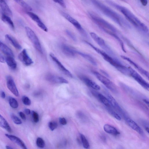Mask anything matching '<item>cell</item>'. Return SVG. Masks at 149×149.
I'll use <instances>...</instances> for the list:
<instances>
[{"label": "cell", "mask_w": 149, "mask_h": 149, "mask_svg": "<svg viewBox=\"0 0 149 149\" xmlns=\"http://www.w3.org/2000/svg\"><path fill=\"white\" fill-rule=\"evenodd\" d=\"M105 1L108 4L120 11L130 22L139 30L145 33L148 32L147 27L128 10L116 3L111 0H105Z\"/></svg>", "instance_id": "1"}, {"label": "cell", "mask_w": 149, "mask_h": 149, "mask_svg": "<svg viewBox=\"0 0 149 149\" xmlns=\"http://www.w3.org/2000/svg\"><path fill=\"white\" fill-rule=\"evenodd\" d=\"M85 42L98 54L101 55L106 61L114 67L119 71L125 75H128V67L122 64L117 58H115L111 57L105 51L95 47L90 43L87 41H85Z\"/></svg>", "instance_id": "2"}, {"label": "cell", "mask_w": 149, "mask_h": 149, "mask_svg": "<svg viewBox=\"0 0 149 149\" xmlns=\"http://www.w3.org/2000/svg\"><path fill=\"white\" fill-rule=\"evenodd\" d=\"M92 4L103 14L121 26L126 24L125 21L118 14L99 1L98 0H90Z\"/></svg>", "instance_id": "3"}, {"label": "cell", "mask_w": 149, "mask_h": 149, "mask_svg": "<svg viewBox=\"0 0 149 149\" xmlns=\"http://www.w3.org/2000/svg\"><path fill=\"white\" fill-rule=\"evenodd\" d=\"M89 15L95 23L105 32L113 36L117 40L119 38L116 34L117 31L114 26L93 13H89Z\"/></svg>", "instance_id": "4"}, {"label": "cell", "mask_w": 149, "mask_h": 149, "mask_svg": "<svg viewBox=\"0 0 149 149\" xmlns=\"http://www.w3.org/2000/svg\"><path fill=\"white\" fill-rule=\"evenodd\" d=\"M93 73L96 78L108 89L114 93L117 92L118 89L116 85L108 78L97 71L93 72Z\"/></svg>", "instance_id": "5"}, {"label": "cell", "mask_w": 149, "mask_h": 149, "mask_svg": "<svg viewBox=\"0 0 149 149\" xmlns=\"http://www.w3.org/2000/svg\"><path fill=\"white\" fill-rule=\"evenodd\" d=\"M90 34L94 41L104 49L106 53L111 57L114 58H115L114 53L111 49L107 44L105 41L102 38L99 36L94 32H90Z\"/></svg>", "instance_id": "6"}, {"label": "cell", "mask_w": 149, "mask_h": 149, "mask_svg": "<svg viewBox=\"0 0 149 149\" xmlns=\"http://www.w3.org/2000/svg\"><path fill=\"white\" fill-rule=\"evenodd\" d=\"M25 30L28 38L37 51L40 53L42 54V49L40 42L34 32L30 28L27 27H25Z\"/></svg>", "instance_id": "7"}, {"label": "cell", "mask_w": 149, "mask_h": 149, "mask_svg": "<svg viewBox=\"0 0 149 149\" xmlns=\"http://www.w3.org/2000/svg\"><path fill=\"white\" fill-rule=\"evenodd\" d=\"M130 75L144 88L149 90V84L136 71L129 67Z\"/></svg>", "instance_id": "8"}, {"label": "cell", "mask_w": 149, "mask_h": 149, "mask_svg": "<svg viewBox=\"0 0 149 149\" xmlns=\"http://www.w3.org/2000/svg\"><path fill=\"white\" fill-rule=\"evenodd\" d=\"M61 14L63 17L72 24L82 34L86 35V34L85 31L80 23L77 20L69 14L65 12H62Z\"/></svg>", "instance_id": "9"}, {"label": "cell", "mask_w": 149, "mask_h": 149, "mask_svg": "<svg viewBox=\"0 0 149 149\" xmlns=\"http://www.w3.org/2000/svg\"><path fill=\"white\" fill-rule=\"evenodd\" d=\"M49 55L54 62L63 73L70 78L73 77L71 73L65 67L54 54L51 53Z\"/></svg>", "instance_id": "10"}, {"label": "cell", "mask_w": 149, "mask_h": 149, "mask_svg": "<svg viewBox=\"0 0 149 149\" xmlns=\"http://www.w3.org/2000/svg\"><path fill=\"white\" fill-rule=\"evenodd\" d=\"M6 80L7 87L9 90L15 96H19V92L12 77L10 76H8Z\"/></svg>", "instance_id": "11"}, {"label": "cell", "mask_w": 149, "mask_h": 149, "mask_svg": "<svg viewBox=\"0 0 149 149\" xmlns=\"http://www.w3.org/2000/svg\"><path fill=\"white\" fill-rule=\"evenodd\" d=\"M121 57L123 59L128 62L130 64L136 69L141 73L148 79L149 73L147 71L139 66L129 58L124 56H121Z\"/></svg>", "instance_id": "12"}, {"label": "cell", "mask_w": 149, "mask_h": 149, "mask_svg": "<svg viewBox=\"0 0 149 149\" xmlns=\"http://www.w3.org/2000/svg\"><path fill=\"white\" fill-rule=\"evenodd\" d=\"M19 60L26 66H30L33 63V62L28 55L26 49H24L19 55Z\"/></svg>", "instance_id": "13"}, {"label": "cell", "mask_w": 149, "mask_h": 149, "mask_svg": "<svg viewBox=\"0 0 149 149\" xmlns=\"http://www.w3.org/2000/svg\"><path fill=\"white\" fill-rule=\"evenodd\" d=\"M46 80L50 82L56 83H68V81L63 78L51 74H49L45 76Z\"/></svg>", "instance_id": "14"}, {"label": "cell", "mask_w": 149, "mask_h": 149, "mask_svg": "<svg viewBox=\"0 0 149 149\" xmlns=\"http://www.w3.org/2000/svg\"><path fill=\"white\" fill-rule=\"evenodd\" d=\"M27 14L34 21L37 23L38 26L41 29L45 32H47V27L37 15L31 12H27Z\"/></svg>", "instance_id": "15"}, {"label": "cell", "mask_w": 149, "mask_h": 149, "mask_svg": "<svg viewBox=\"0 0 149 149\" xmlns=\"http://www.w3.org/2000/svg\"><path fill=\"white\" fill-rule=\"evenodd\" d=\"M80 78L81 80L88 87L96 90H99L101 89V87L94 81L84 76H80Z\"/></svg>", "instance_id": "16"}, {"label": "cell", "mask_w": 149, "mask_h": 149, "mask_svg": "<svg viewBox=\"0 0 149 149\" xmlns=\"http://www.w3.org/2000/svg\"><path fill=\"white\" fill-rule=\"evenodd\" d=\"M126 121L128 125L133 130L141 135H144V133L141 128L134 121L128 118H126Z\"/></svg>", "instance_id": "17"}, {"label": "cell", "mask_w": 149, "mask_h": 149, "mask_svg": "<svg viewBox=\"0 0 149 149\" xmlns=\"http://www.w3.org/2000/svg\"><path fill=\"white\" fill-rule=\"evenodd\" d=\"M61 49L63 53L66 56L70 57H74L76 54V51L66 44L62 45Z\"/></svg>", "instance_id": "18"}, {"label": "cell", "mask_w": 149, "mask_h": 149, "mask_svg": "<svg viewBox=\"0 0 149 149\" xmlns=\"http://www.w3.org/2000/svg\"><path fill=\"white\" fill-rule=\"evenodd\" d=\"M5 136L19 146L22 148L23 149H27L26 146L23 141L18 137L8 134H6Z\"/></svg>", "instance_id": "19"}, {"label": "cell", "mask_w": 149, "mask_h": 149, "mask_svg": "<svg viewBox=\"0 0 149 149\" xmlns=\"http://www.w3.org/2000/svg\"><path fill=\"white\" fill-rule=\"evenodd\" d=\"M0 50L8 56L14 57V54L11 49L1 41H0Z\"/></svg>", "instance_id": "20"}, {"label": "cell", "mask_w": 149, "mask_h": 149, "mask_svg": "<svg viewBox=\"0 0 149 149\" xmlns=\"http://www.w3.org/2000/svg\"><path fill=\"white\" fill-rule=\"evenodd\" d=\"M106 96L111 106L120 112H122V109L120 106L115 98L110 94L107 93Z\"/></svg>", "instance_id": "21"}, {"label": "cell", "mask_w": 149, "mask_h": 149, "mask_svg": "<svg viewBox=\"0 0 149 149\" xmlns=\"http://www.w3.org/2000/svg\"><path fill=\"white\" fill-rule=\"evenodd\" d=\"M104 129L107 133L114 136H117L120 134L116 128L109 124H105L104 126Z\"/></svg>", "instance_id": "22"}, {"label": "cell", "mask_w": 149, "mask_h": 149, "mask_svg": "<svg viewBox=\"0 0 149 149\" xmlns=\"http://www.w3.org/2000/svg\"><path fill=\"white\" fill-rule=\"evenodd\" d=\"M0 7L5 14L10 17L12 16V12L6 2L5 0H0Z\"/></svg>", "instance_id": "23"}, {"label": "cell", "mask_w": 149, "mask_h": 149, "mask_svg": "<svg viewBox=\"0 0 149 149\" xmlns=\"http://www.w3.org/2000/svg\"><path fill=\"white\" fill-rule=\"evenodd\" d=\"M6 39L16 48L18 49H22V47L18 42L12 36L7 34L5 36Z\"/></svg>", "instance_id": "24"}, {"label": "cell", "mask_w": 149, "mask_h": 149, "mask_svg": "<svg viewBox=\"0 0 149 149\" xmlns=\"http://www.w3.org/2000/svg\"><path fill=\"white\" fill-rule=\"evenodd\" d=\"M0 126L5 129L9 133H11L12 130L9 124L1 114H0Z\"/></svg>", "instance_id": "25"}, {"label": "cell", "mask_w": 149, "mask_h": 149, "mask_svg": "<svg viewBox=\"0 0 149 149\" xmlns=\"http://www.w3.org/2000/svg\"><path fill=\"white\" fill-rule=\"evenodd\" d=\"M76 54L79 55L94 66H97V64L96 61L91 56L87 54L78 51H76Z\"/></svg>", "instance_id": "26"}, {"label": "cell", "mask_w": 149, "mask_h": 149, "mask_svg": "<svg viewBox=\"0 0 149 149\" xmlns=\"http://www.w3.org/2000/svg\"><path fill=\"white\" fill-rule=\"evenodd\" d=\"M5 62L12 70H15L17 68V63L13 57L8 56L5 59Z\"/></svg>", "instance_id": "27"}, {"label": "cell", "mask_w": 149, "mask_h": 149, "mask_svg": "<svg viewBox=\"0 0 149 149\" xmlns=\"http://www.w3.org/2000/svg\"><path fill=\"white\" fill-rule=\"evenodd\" d=\"M2 21L5 23L8 24L13 30L15 28L13 22L10 18V17L3 14L2 16Z\"/></svg>", "instance_id": "28"}, {"label": "cell", "mask_w": 149, "mask_h": 149, "mask_svg": "<svg viewBox=\"0 0 149 149\" xmlns=\"http://www.w3.org/2000/svg\"><path fill=\"white\" fill-rule=\"evenodd\" d=\"M14 1L27 12H31L32 11V9L31 7L23 0H14Z\"/></svg>", "instance_id": "29"}, {"label": "cell", "mask_w": 149, "mask_h": 149, "mask_svg": "<svg viewBox=\"0 0 149 149\" xmlns=\"http://www.w3.org/2000/svg\"><path fill=\"white\" fill-rule=\"evenodd\" d=\"M98 97L99 100L104 105L108 107H110L111 105L107 98L101 93L98 94Z\"/></svg>", "instance_id": "30"}, {"label": "cell", "mask_w": 149, "mask_h": 149, "mask_svg": "<svg viewBox=\"0 0 149 149\" xmlns=\"http://www.w3.org/2000/svg\"><path fill=\"white\" fill-rule=\"evenodd\" d=\"M9 102L10 106L12 108L16 109L18 107V103L14 98L10 97L9 98Z\"/></svg>", "instance_id": "31"}, {"label": "cell", "mask_w": 149, "mask_h": 149, "mask_svg": "<svg viewBox=\"0 0 149 149\" xmlns=\"http://www.w3.org/2000/svg\"><path fill=\"white\" fill-rule=\"evenodd\" d=\"M80 136L84 147L86 149L89 148L90 147L89 144L85 137L82 134H80Z\"/></svg>", "instance_id": "32"}, {"label": "cell", "mask_w": 149, "mask_h": 149, "mask_svg": "<svg viewBox=\"0 0 149 149\" xmlns=\"http://www.w3.org/2000/svg\"><path fill=\"white\" fill-rule=\"evenodd\" d=\"M11 117L13 122L17 125L21 124L22 123L21 120L17 116L14 114L11 115Z\"/></svg>", "instance_id": "33"}, {"label": "cell", "mask_w": 149, "mask_h": 149, "mask_svg": "<svg viewBox=\"0 0 149 149\" xmlns=\"http://www.w3.org/2000/svg\"><path fill=\"white\" fill-rule=\"evenodd\" d=\"M36 144L38 147L40 148L44 147L45 143L44 140L41 138L38 137L36 140Z\"/></svg>", "instance_id": "34"}, {"label": "cell", "mask_w": 149, "mask_h": 149, "mask_svg": "<svg viewBox=\"0 0 149 149\" xmlns=\"http://www.w3.org/2000/svg\"><path fill=\"white\" fill-rule=\"evenodd\" d=\"M108 110L110 115L113 117L118 121H121V117L115 112L109 108H108Z\"/></svg>", "instance_id": "35"}, {"label": "cell", "mask_w": 149, "mask_h": 149, "mask_svg": "<svg viewBox=\"0 0 149 149\" xmlns=\"http://www.w3.org/2000/svg\"><path fill=\"white\" fill-rule=\"evenodd\" d=\"M22 101L23 104L25 105L29 106L31 104V101L27 96H23L22 98Z\"/></svg>", "instance_id": "36"}, {"label": "cell", "mask_w": 149, "mask_h": 149, "mask_svg": "<svg viewBox=\"0 0 149 149\" xmlns=\"http://www.w3.org/2000/svg\"><path fill=\"white\" fill-rule=\"evenodd\" d=\"M58 124L57 122H51L48 124V126L52 131L56 129L58 127Z\"/></svg>", "instance_id": "37"}, {"label": "cell", "mask_w": 149, "mask_h": 149, "mask_svg": "<svg viewBox=\"0 0 149 149\" xmlns=\"http://www.w3.org/2000/svg\"><path fill=\"white\" fill-rule=\"evenodd\" d=\"M33 121L35 123H37L39 121V117L38 114L34 111L31 113Z\"/></svg>", "instance_id": "38"}, {"label": "cell", "mask_w": 149, "mask_h": 149, "mask_svg": "<svg viewBox=\"0 0 149 149\" xmlns=\"http://www.w3.org/2000/svg\"><path fill=\"white\" fill-rule=\"evenodd\" d=\"M66 33L68 35L73 41H76V38L74 35L71 31L69 30H66Z\"/></svg>", "instance_id": "39"}, {"label": "cell", "mask_w": 149, "mask_h": 149, "mask_svg": "<svg viewBox=\"0 0 149 149\" xmlns=\"http://www.w3.org/2000/svg\"><path fill=\"white\" fill-rule=\"evenodd\" d=\"M56 3L60 5L62 7L64 8H66V5L63 0H53Z\"/></svg>", "instance_id": "40"}, {"label": "cell", "mask_w": 149, "mask_h": 149, "mask_svg": "<svg viewBox=\"0 0 149 149\" xmlns=\"http://www.w3.org/2000/svg\"><path fill=\"white\" fill-rule=\"evenodd\" d=\"M59 122L60 124L63 125H66L67 124L66 119L64 118H60L59 119Z\"/></svg>", "instance_id": "41"}, {"label": "cell", "mask_w": 149, "mask_h": 149, "mask_svg": "<svg viewBox=\"0 0 149 149\" xmlns=\"http://www.w3.org/2000/svg\"><path fill=\"white\" fill-rule=\"evenodd\" d=\"M19 116L22 119L24 120H26V117L25 115L22 112H20L19 113Z\"/></svg>", "instance_id": "42"}, {"label": "cell", "mask_w": 149, "mask_h": 149, "mask_svg": "<svg viewBox=\"0 0 149 149\" xmlns=\"http://www.w3.org/2000/svg\"><path fill=\"white\" fill-rule=\"evenodd\" d=\"M141 4L143 6H146L148 3V0H140Z\"/></svg>", "instance_id": "43"}, {"label": "cell", "mask_w": 149, "mask_h": 149, "mask_svg": "<svg viewBox=\"0 0 149 149\" xmlns=\"http://www.w3.org/2000/svg\"><path fill=\"white\" fill-rule=\"evenodd\" d=\"M5 62V59L4 57L1 55L0 54V62L4 63Z\"/></svg>", "instance_id": "44"}, {"label": "cell", "mask_w": 149, "mask_h": 149, "mask_svg": "<svg viewBox=\"0 0 149 149\" xmlns=\"http://www.w3.org/2000/svg\"><path fill=\"white\" fill-rule=\"evenodd\" d=\"M24 112L27 115H29L31 113V111L30 109H26L25 110Z\"/></svg>", "instance_id": "45"}, {"label": "cell", "mask_w": 149, "mask_h": 149, "mask_svg": "<svg viewBox=\"0 0 149 149\" xmlns=\"http://www.w3.org/2000/svg\"><path fill=\"white\" fill-rule=\"evenodd\" d=\"M1 97L3 99H4L6 97V94L5 93L4 91H2L1 92Z\"/></svg>", "instance_id": "46"}, {"label": "cell", "mask_w": 149, "mask_h": 149, "mask_svg": "<svg viewBox=\"0 0 149 149\" xmlns=\"http://www.w3.org/2000/svg\"><path fill=\"white\" fill-rule=\"evenodd\" d=\"M143 102L148 106H149V102L148 100L146 99H143Z\"/></svg>", "instance_id": "47"}, {"label": "cell", "mask_w": 149, "mask_h": 149, "mask_svg": "<svg viewBox=\"0 0 149 149\" xmlns=\"http://www.w3.org/2000/svg\"><path fill=\"white\" fill-rule=\"evenodd\" d=\"M144 128L145 129V130L146 131V132L148 133H149V132H148V131H149L148 127H147V126H146Z\"/></svg>", "instance_id": "48"}, {"label": "cell", "mask_w": 149, "mask_h": 149, "mask_svg": "<svg viewBox=\"0 0 149 149\" xmlns=\"http://www.w3.org/2000/svg\"><path fill=\"white\" fill-rule=\"evenodd\" d=\"M6 148L7 149H13V148L9 146H6Z\"/></svg>", "instance_id": "49"}]
</instances>
